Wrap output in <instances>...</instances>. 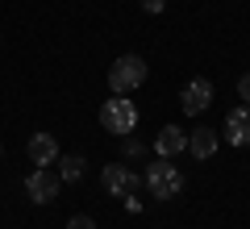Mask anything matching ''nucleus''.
Instances as JSON below:
<instances>
[{"mask_svg":"<svg viewBox=\"0 0 250 229\" xmlns=\"http://www.w3.org/2000/svg\"><path fill=\"white\" fill-rule=\"evenodd\" d=\"M146 71H150V67L142 62V54H121V59L108 67V88H113V96H125V92L142 88Z\"/></svg>","mask_w":250,"mask_h":229,"instance_id":"obj_1","label":"nucleus"},{"mask_svg":"<svg viewBox=\"0 0 250 229\" xmlns=\"http://www.w3.org/2000/svg\"><path fill=\"white\" fill-rule=\"evenodd\" d=\"M146 192H150L154 200H175V196L184 192V175L175 171L171 159H159V163L146 167Z\"/></svg>","mask_w":250,"mask_h":229,"instance_id":"obj_2","label":"nucleus"},{"mask_svg":"<svg viewBox=\"0 0 250 229\" xmlns=\"http://www.w3.org/2000/svg\"><path fill=\"white\" fill-rule=\"evenodd\" d=\"M100 125H104L108 133H134V125H138V108L129 104V100H104L100 104Z\"/></svg>","mask_w":250,"mask_h":229,"instance_id":"obj_3","label":"nucleus"},{"mask_svg":"<svg viewBox=\"0 0 250 229\" xmlns=\"http://www.w3.org/2000/svg\"><path fill=\"white\" fill-rule=\"evenodd\" d=\"M59 187H62V179L54 175V171H46V167L29 171V179H25V196L34 204H54L59 200Z\"/></svg>","mask_w":250,"mask_h":229,"instance_id":"obj_4","label":"nucleus"},{"mask_svg":"<svg viewBox=\"0 0 250 229\" xmlns=\"http://www.w3.org/2000/svg\"><path fill=\"white\" fill-rule=\"evenodd\" d=\"M179 104H184L188 117H200L208 104H213V83L208 80H192L184 92H179Z\"/></svg>","mask_w":250,"mask_h":229,"instance_id":"obj_5","label":"nucleus"},{"mask_svg":"<svg viewBox=\"0 0 250 229\" xmlns=\"http://www.w3.org/2000/svg\"><path fill=\"white\" fill-rule=\"evenodd\" d=\"M25 154H29L34 167H50V163L59 159V142H54V133H29Z\"/></svg>","mask_w":250,"mask_h":229,"instance_id":"obj_6","label":"nucleus"},{"mask_svg":"<svg viewBox=\"0 0 250 229\" xmlns=\"http://www.w3.org/2000/svg\"><path fill=\"white\" fill-rule=\"evenodd\" d=\"M100 187H104L108 196H129V192L138 187V179L129 175L125 167H117V163H108V167L100 171Z\"/></svg>","mask_w":250,"mask_h":229,"instance_id":"obj_7","label":"nucleus"},{"mask_svg":"<svg viewBox=\"0 0 250 229\" xmlns=\"http://www.w3.org/2000/svg\"><path fill=\"white\" fill-rule=\"evenodd\" d=\"M225 138H229V146H250V104L225 117Z\"/></svg>","mask_w":250,"mask_h":229,"instance_id":"obj_8","label":"nucleus"},{"mask_svg":"<svg viewBox=\"0 0 250 229\" xmlns=\"http://www.w3.org/2000/svg\"><path fill=\"white\" fill-rule=\"evenodd\" d=\"M154 150H159V159H175L179 150H188V133L175 125H163L159 138H154Z\"/></svg>","mask_w":250,"mask_h":229,"instance_id":"obj_9","label":"nucleus"},{"mask_svg":"<svg viewBox=\"0 0 250 229\" xmlns=\"http://www.w3.org/2000/svg\"><path fill=\"white\" fill-rule=\"evenodd\" d=\"M188 150H192V159H213L217 133L213 129H192V133H188Z\"/></svg>","mask_w":250,"mask_h":229,"instance_id":"obj_10","label":"nucleus"},{"mask_svg":"<svg viewBox=\"0 0 250 229\" xmlns=\"http://www.w3.org/2000/svg\"><path fill=\"white\" fill-rule=\"evenodd\" d=\"M59 163V179H67V184H75V179L83 175V159L80 154H67V159H54Z\"/></svg>","mask_w":250,"mask_h":229,"instance_id":"obj_11","label":"nucleus"},{"mask_svg":"<svg viewBox=\"0 0 250 229\" xmlns=\"http://www.w3.org/2000/svg\"><path fill=\"white\" fill-rule=\"evenodd\" d=\"M67 229H96V221H92L88 212H80V217H71V221H67Z\"/></svg>","mask_w":250,"mask_h":229,"instance_id":"obj_12","label":"nucleus"},{"mask_svg":"<svg viewBox=\"0 0 250 229\" xmlns=\"http://www.w3.org/2000/svg\"><path fill=\"white\" fill-rule=\"evenodd\" d=\"M238 96L250 104V75H242V80H238Z\"/></svg>","mask_w":250,"mask_h":229,"instance_id":"obj_13","label":"nucleus"},{"mask_svg":"<svg viewBox=\"0 0 250 229\" xmlns=\"http://www.w3.org/2000/svg\"><path fill=\"white\" fill-rule=\"evenodd\" d=\"M163 4H167V0H142V9H146V13H163Z\"/></svg>","mask_w":250,"mask_h":229,"instance_id":"obj_14","label":"nucleus"}]
</instances>
